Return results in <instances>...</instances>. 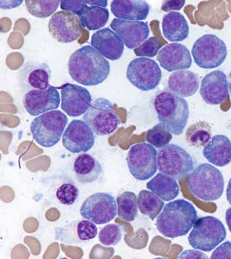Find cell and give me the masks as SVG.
Wrapping results in <instances>:
<instances>
[{"label": "cell", "mask_w": 231, "mask_h": 259, "mask_svg": "<svg viewBox=\"0 0 231 259\" xmlns=\"http://www.w3.org/2000/svg\"><path fill=\"white\" fill-rule=\"evenodd\" d=\"M68 74L79 84L93 87L104 82L109 76L110 63L103 56L86 45L75 50L68 62Z\"/></svg>", "instance_id": "cell-1"}, {"label": "cell", "mask_w": 231, "mask_h": 259, "mask_svg": "<svg viewBox=\"0 0 231 259\" xmlns=\"http://www.w3.org/2000/svg\"><path fill=\"white\" fill-rule=\"evenodd\" d=\"M198 213L192 204L185 200H176L166 204L156 221L157 229L162 235L175 239L186 235L196 221Z\"/></svg>", "instance_id": "cell-2"}, {"label": "cell", "mask_w": 231, "mask_h": 259, "mask_svg": "<svg viewBox=\"0 0 231 259\" xmlns=\"http://www.w3.org/2000/svg\"><path fill=\"white\" fill-rule=\"evenodd\" d=\"M153 106L160 124L173 135L179 136L184 133L190 116L189 105L184 98L172 92H161L154 99Z\"/></svg>", "instance_id": "cell-3"}, {"label": "cell", "mask_w": 231, "mask_h": 259, "mask_svg": "<svg viewBox=\"0 0 231 259\" xmlns=\"http://www.w3.org/2000/svg\"><path fill=\"white\" fill-rule=\"evenodd\" d=\"M188 187L191 194L199 200H218L224 190V178L222 172L210 163L196 167L188 178Z\"/></svg>", "instance_id": "cell-4"}, {"label": "cell", "mask_w": 231, "mask_h": 259, "mask_svg": "<svg viewBox=\"0 0 231 259\" xmlns=\"http://www.w3.org/2000/svg\"><path fill=\"white\" fill-rule=\"evenodd\" d=\"M68 118L61 111L54 110L36 117L30 124V133L37 145L51 148L63 136Z\"/></svg>", "instance_id": "cell-5"}, {"label": "cell", "mask_w": 231, "mask_h": 259, "mask_svg": "<svg viewBox=\"0 0 231 259\" xmlns=\"http://www.w3.org/2000/svg\"><path fill=\"white\" fill-rule=\"evenodd\" d=\"M227 236V231L222 221L205 216L198 219L189 234V243L195 250L211 251L219 245Z\"/></svg>", "instance_id": "cell-6"}, {"label": "cell", "mask_w": 231, "mask_h": 259, "mask_svg": "<svg viewBox=\"0 0 231 259\" xmlns=\"http://www.w3.org/2000/svg\"><path fill=\"white\" fill-rule=\"evenodd\" d=\"M158 169L161 174L182 179L194 169V160L186 150L177 145H168L159 149Z\"/></svg>", "instance_id": "cell-7"}, {"label": "cell", "mask_w": 231, "mask_h": 259, "mask_svg": "<svg viewBox=\"0 0 231 259\" xmlns=\"http://www.w3.org/2000/svg\"><path fill=\"white\" fill-rule=\"evenodd\" d=\"M191 55L199 68L212 69L224 62L228 51L225 42L213 34L202 35L194 42Z\"/></svg>", "instance_id": "cell-8"}, {"label": "cell", "mask_w": 231, "mask_h": 259, "mask_svg": "<svg viewBox=\"0 0 231 259\" xmlns=\"http://www.w3.org/2000/svg\"><path fill=\"white\" fill-rule=\"evenodd\" d=\"M83 121L97 136L111 135L122 123L113 111V104L104 98L93 101L88 112L83 115Z\"/></svg>", "instance_id": "cell-9"}, {"label": "cell", "mask_w": 231, "mask_h": 259, "mask_svg": "<svg viewBox=\"0 0 231 259\" xmlns=\"http://www.w3.org/2000/svg\"><path fill=\"white\" fill-rule=\"evenodd\" d=\"M158 151L147 143H140L130 148L127 156L128 168L132 177L145 181L153 177L158 169Z\"/></svg>", "instance_id": "cell-10"}, {"label": "cell", "mask_w": 231, "mask_h": 259, "mask_svg": "<svg viewBox=\"0 0 231 259\" xmlns=\"http://www.w3.org/2000/svg\"><path fill=\"white\" fill-rule=\"evenodd\" d=\"M127 78L136 89L150 91L160 85L162 72L154 60L138 57L128 64Z\"/></svg>", "instance_id": "cell-11"}, {"label": "cell", "mask_w": 231, "mask_h": 259, "mask_svg": "<svg viewBox=\"0 0 231 259\" xmlns=\"http://www.w3.org/2000/svg\"><path fill=\"white\" fill-rule=\"evenodd\" d=\"M117 212L115 200L108 193L91 194L83 201L80 209L82 217L95 225L107 224L115 218Z\"/></svg>", "instance_id": "cell-12"}, {"label": "cell", "mask_w": 231, "mask_h": 259, "mask_svg": "<svg viewBox=\"0 0 231 259\" xmlns=\"http://www.w3.org/2000/svg\"><path fill=\"white\" fill-rule=\"evenodd\" d=\"M49 31L55 40L63 44L76 41L83 34L80 19L72 12H56L49 21Z\"/></svg>", "instance_id": "cell-13"}, {"label": "cell", "mask_w": 231, "mask_h": 259, "mask_svg": "<svg viewBox=\"0 0 231 259\" xmlns=\"http://www.w3.org/2000/svg\"><path fill=\"white\" fill-rule=\"evenodd\" d=\"M95 133L80 119L72 120L62 136V145L71 153H85L95 145Z\"/></svg>", "instance_id": "cell-14"}, {"label": "cell", "mask_w": 231, "mask_h": 259, "mask_svg": "<svg viewBox=\"0 0 231 259\" xmlns=\"http://www.w3.org/2000/svg\"><path fill=\"white\" fill-rule=\"evenodd\" d=\"M61 102L62 111L66 114L79 117L88 112L92 104V96L83 87L68 83L62 87Z\"/></svg>", "instance_id": "cell-15"}, {"label": "cell", "mask_w": 231, "mask_h": 259, "mask_svg": "<svg viewBox=\"0 0 231 259\" xmlns=\"http://www.w3.org/2000/svg\"><path fill=\"white\" fill-rule=\"evenodd\" d=\"M111 29L121 38L126 47L135 50L148 38L150 30L146 23L141 21H128L114 18Z\"/></svg>", "instance_id": "cell-16"}, {"label": "cell", "mask_w": 231, "mask_h": 259, "mask_svg": "<svg viewBox=\"0 0 231 259\" xmlns=\"http://www.w3.org/2000/svg\"><path fill=\"white\" fill-rule=\"evenodd\" d=\"M58 89L50 87L45 90H31L24 95V109L31 116H40L57 109L60 105Z\"/></svg>", "instance_id": "cell-17"}, {"label": "cell", "mask_w": 231, "mask_h": 259, "mask_svg": "<svg viewBox=\"0 0 231 259\" xmlns=\"http://www.w3.org/2000/svg\"><path fill=\"white\" fill-rule=\"evenodd\" d=\"M228 80L226 74L216 70L206 74L202 80L200 95L205 103L216 106L228 98Z\"/></svg>", "instance_id": "cell-18"}, {"label": "cell", "mask_w": 231, "mask_h": 259, "mask_svg": "<svg viewBox=\"0 0 231 259\" xmlns=\"http://www.w3.org/2000/svg\"><path fill=\"white\" fill-rule=\"evenodd\" d=\"M161 68L168 72L184 70L190 68L192 59L190 52L184 45L173 42L166 45L158 54Z\"/></svg>", "instance_id": "cell-19"}, {"label": "cell", "mask_w": 231, "mask_h": 259, "mask_svg": "<svg viewBox=\"0 0 231 259\" xmlns=\"http://www.w3.org/2000/svg\"><path fill=\"white\" fill-rule=\"evenodd\" d=\"M91 46L106 59L117 61L124 52L125 45L113 30L103 28L95 31L91 37Z\"/></svg>", "instance_id": "cell-20"}, {"label": "cell", "mask_w": 231, "mask_h": 259, "mask_svg": "<svg viewBox=\"0 0 231 259\" xmlns=\"http://www.w3.org/2000/svg\"><path fill=\"white\" fill-rule=\"evenodd\" d=\"M19 73L21 85L28 92L51 87V70L47 63H27Z\"/></svg>", "instance_id": "cell-21"}, {"label": "cell", "mask_w": 231, "mask_h": 259, "mask_svg": "<svg viewBox=\"0 0 231 259\" xmlns=\"http://www.w3.org/2000/svg\"><path fill=\"white\" fill-rule=\"evenodd\" d=\"M200 84V78L199 74L192 71H176L170 75L167 82V88L179 97H190L195 95L199 90Z\"/></svg>", "instance_id": "cell-22"}, {"label": "cell", "mask_w": 231, "mask_h": 259, "mask_svg": "<svg viewBox=\"0 0 231 259\" xmlns=\"http://www.w3.org/2000/svg\"><path fill=\"white\" fill-rule=\"evenodd\" d=\"M111 12L119 19L141 21L147 18L150 6L143 0H113Z\"/></svg>", "instance_id": "cell-23"}, {"label": "cell", "mask_w": 231, "mask_h": 259, "mask_svg": "<svg viewBox=\"0 0 231 259\" xmlns=\"http://www.w3.org/2000/svg\"><path fill=\"white\" fill-rule=\"evenodd\" d=\"M203 155L208 162L216 167H223L231 162V141L222 134L214 136L204 150Z\"/></svg>", "instance_id": "cell-24"}, {"label": "cell", "mask_w": 231, "mask_h": 259, "mask_svg": "<svg viewBox=\"0 0 231 259\" xmlns=\"http://www.w3.org/2000/svg\"><path fill=\"white\" fill-rule=\"evenodd\" d=\"M73 171L75 179L82 184H90L100 179L103 168L99 161L89 154H81L74 160Z\"/></svg>", "instance_id": "cell-25"}, {"label": "cell", "mask_w": 231, "mask_h": 259, "mask_svg": "<svg viewBox=\"0 0 231 259\" xmlns=\"http://www.w3.org/2000/svg\"><path fill=\"white\" fill-rule=\"evenodd\" d=\"M163 35L168 41H182L189 36L190 28L184 16L178 12H169L162 20Z\"/></svg>", "instance_id": "cell-26"}, {"label": "cell", "mask_w": 231, "mask_h": 259, "mask_svg": "<svg viewBox=\"0 0 231 259\" xmlns=\"http://www.w3.org/2000/svg\"><path fill=\"white\" fill-rule=\"evenodd\" d=\"M146 188L164 201L172 200L179 194V186L176 179L161 173L152 177Z\"/></svg>", "instance_id": "cell-27"}, {"label": "cell", "mask_w": 231, "mask_h": 259, "mask_svg": "<svg viewBox=\"0 0 231 259\" xmlns=\"http://www.w3.org/2000/svg\"><path fill=\"white\" fill-rule=\"evenodd\" d=\"M78 18L80 19L82 26L89 30H100L107 24L109 19V12L107 8L89 6L79 13Z\"/></svg>", "instance_id": "cell-28"}, {"label": "cell", "mask_w": 231, "mask_h": 259, "mask_svg": "<svg viewBox=\"0 0 231 259\" xmlns=\"http://www.w3.org/2000/svg\"><path fill=\"white\" fill-rule=\"evenodd\" d=\"M138 206L142 214L148 216L151 221L161 213L165 203L164 200L148 190H141L138 196Z\"/></svg>", "instance_id": "cell-29"}, {"label": "cell", "mask_w": 231, "mask_h": 259, "mask_svg": "<svg viewBox=\"0 0 231 259\" xmlns=\"http://www.w3.org/2000/svg\"><path fill=\"white\" fill-rule=\"evenodd\" d=\"M118 216L124 221H134L138 215V197L133 192H124L117 197Z\"/></svg>", "instance_id": "cell-30"}, {"label": "cell", "mask_w": 231, "mask_h": 259, "mask_svg": "<svg viewBox=\"0 0 231 259\" xmlns=\"http://www.w3.org/2000/svg\"><path fill=\"white\" fill-rule=\"evenodd\" d=\"M211 139V126L204 121H199L187 130L186 141L192 146L205 147Z\"/></svg>", "instance_id": "cell-31"}, {"label": "cell", "mask_w": 231, "mask_h": 259, "mask_svg": "<svg viewBox=\"0 0 231 259\" xmlns=\"http://www.w3.org/2000/svg\"><path fill=\"white\" fill-rule=\"evenodd\" d=\"M61 1L59 0H26L28 12L37 18H49L57 11Z\"/></svg>", "instance_id": "cell-32"}, {"label": "cell", "mask_w": 231, "mask_h": 259, "mask_svg": "<svg viewBox=\"0 0 231 259\" xmlns=\"http://www.w3.org/2000/svg\"><path fill=\"white\" fill-rule=\"evenodd\" d=\"M172 133L162 124H158L146 133V142L153 147L161 149L172 141Z\"/></svg>", "instance_id": "cell-33"}, {"label": "cell", "mask_w": 231, "mask_h": 259, "mask_svg": "<svg viewBox=\"0 0 231 259\" xmlns=\"http://www.w3.org/2000/svg\"><path fill=\"white\" fill-rule=\"evenodd\" d=\"M123 227L120 225L109 224L101 228L99 233V240L105 246H113L122 239Z\"/></svg>", "instance_id": "cell-34"}, {"label": "cell", "mask_w": 231, "mask_h": 259, "mask_svg": "<svg viewBox=\"0 0 231 259\" xmlns=\"http://www.w3.org/2000/svg\"><path fill=\"white\" fill-rule=\"evenodd\" d=\"M79 189L73 183H65L57 189L56 196L59 202L64 206H71L79 197Z\"/></svg>", "instance_id": "cell-35"}, {"label": "cell", "mask_w": 231, "mask_h": 259, "mask_svg": "<svg viewBox=\"0 0 231 259\" xmlns=\"http://www.w3.org/2000/svg\"><path fill=\"white\" fill-rule=\"evenodd\" d=\"M74 232L77 242L89 241L97 236L98 229L92 221L83 220L77 222Z\"/></svg>", "instance_id": "cell-36"}, {"label": "cell", "mask_w": 231, "mask_h": 259, "mask_svg": "<svg viewBox=\"0 0 231 259\" xmlns=\"http://www.w3.org/2000/svg\"><path fill=\"white\" fill-rule=\"evenodd\" d=\"M161 41L156 36H152L144 41L142 45L134 50V54L139 57H154L157 56L161 48Z\"/></svg>", "instance_id": "cell-37"}, {"label": "cell", "mask_w": 231, "mask_h": 259, "mask_svg": "<svg viewBox=\"0 0 231 259\" xmlns=\"http://www.w3.org/2000/svg\"><path fill=\"white\" fill-rule=\"evenodd\" d=\"M60 6L62 11L72 12L78 17L79 13L86 7L87 4L85 0H62Z\"/></svg>", "instance_id": "cell-38"}, {"label": "cell", "mask_w": 231, "mask_h": 259, "mask_svg": "<svg viewBox=\"0 0 231 259\" xmlns=\"http://www.w3.org/2000/svg\"><path fill=\"white\" fill-rule=\"evenodd\" d=\"M211 259H231V241L223 242L211 254Z\"/></svg>", "instance_id": "cell-39"}, {"label": "cell", "mask_w": 231, "mask_h": 259, "mask_svg": "<svg viewBox=\"0 0 231 259\" xmlns=\"http://www.w3.org/2000/svg\"><path fill=\"white\" fill-rule=\"evenodd\" d=\"M185 1L184 0H166L163 1L161 10L163 12H171V11H179L184 7Z\"/></svg>", "instance_id": "cell-40"}, {"label": "cell", "mask_w": 231, "mask_h": 259, "mask_svg": "<svg viewBox=\"0 0 231 259\" xmlns=\"http://www.w3.org/2000/svg\"><path fill=\"white\" fill-rule=\"evenodd\" d=\"M177 259H209L207 255L200 250H185L178 255Z\"/></svg>", "instance_id": "cell-41"}, {"label": "cell", "mask_w": 231, "mask_h": 259, "mask_svg": "<svg viewBox=\"0 0 231 259\" xmlns=\"http://www.w3.org/2000/svg\"><path fill=\"white\" fill-rule=\"evenodd\" d=\"M23 3L22 0H18V1H4L1 0L0 1V7L1 9H13L18 6H20L21 4Z\"/></svg>", "instance_id": "cell-42"}, {"label": "cell", "mask_w": 231, "mask_h": 259, "mask_svg": "<svg viewBox=\"0 0 231 259\" xmlns=\"http://www.w3.org/2000/svg\"><path fill=\"white\" fill-rule=\"evenodd\" d=\"M86 4L89 6H97V7H102L106 8L107 6V0H101V1H96V0H85Z\"/></svg>", "instance_id": "cell-43"}, {"label": "cell", "mask_w": 231, "mask_h": 259, "mask_svg": "<svg viewBox=\"0 0 231 259\" xmlns=\"http://www.w3.org/2000/svg\"><path fill=\"white\" fill-rule=\"evenodd\" d=\"M226 223L228 225V229L231 233V207H229L225 213Z\"/></svg>", "instance_id": "cell-44"}, {"label": "cell", "mask_w": 231, "mask_h": 259, "mask_svg": "<svg viewBox=\"0 0 231 259\" xmlns=\"http://www.w3.org/2000/svg\"><path fill=\"white\" fill-rule=\"evenodd\" d=\"M226 195H227V200H228V203L231 205V178L228 181V186H227Z\"/></svg>", "instance_id": "cell-45"}, {"label": "cell", "mask_w": 231, "mask_h": 259, "mask_svg": "<svg viewBox=\"0 0 231 259\" xmlns=\"http://www.w3.org/2000/svg\"><path fill=\"white\" fill-rule=\"evenodd\" d=\"M227 80H228V92H229V94L231 95V71L229 72V74H228V76H227Z\"/></svg>", "instance_id": "cell-46"}, {"label": "cell", "mask_w": 231, "mask_h": 259, "mask_svg": "<svg viewBox=\"0 0 231 259\" xmlns=\"http://www.w3.org/2000/svg\"><path fill=\"white\" fill-rule=\"evenodd\" d=\"M153 259H166V258H163V257H156V258H153Z\"/></svg>", "instance_id": "cell-47"}, {"label": "cell", "mask_w": 231, "mask_h": 259, "mask_svg": "<svg viewBox=\"0 0 231 259\" xmlns=\"http://www.w3.org/2000/svg\"><path fill=\"white\" fill-rule=\"evenodd\" d=\"M59 259H68V258H67V257H61V258H59Z\"/></svg>", "instance_id": "cell-48"}]
</instances>
